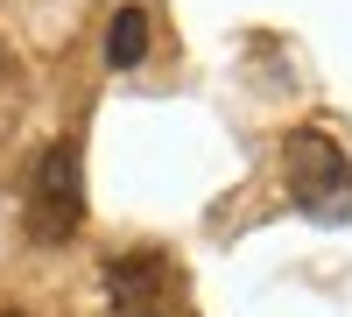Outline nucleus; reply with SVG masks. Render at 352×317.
<instances>
[{"label": "nucleus", "mask_w": 352, "mask_h": 317, "mask_svg": "<svg viewBox=\"0 0 352 317\" xmlns=\"http://www.w3.org/2000/svg\"><path fill=\"white\" fill-rule=\"evenodd\" d=\"M282 177H289V197L317 226H352V162H345V149L331 134L296 127L282 141Z\"/></svg>", "instance_id": "1"}, {"label": "nucleus", "mask_w": 352, "mask_h": 317, "mask_svg": "<svg viewBox=\"0 0 352 317\" xmlns=\"http://www.w3.org/2000/svg\"><path fill=\"white\" fill-rule=\"evenodd\" d=\"M28 240L36 247H64L78 226H85V155H78V141H50L43 162H36V177H28Z\"/></svg>", "instance_id": "2"}, {"label": "nucleus", "mask_w": 352, "mask_h": 317, "mask_svg": "<svg viewBox=\"0 0 352 317\" xmlns=\"http://www.w3.org/2000/svg\"><path fill=\"white\" fill-rule=\"evenodd\" d=\"M106 296H113V317H197L184 268H176L162 247L113 254L106 261Z\"/></svg>", "instance_id": "3"}, {"label": "nucleus", "mask_w": 352, "mask_h": 317, "mask_svg": "<svg viewBox=\"0 0 352 317\" xmlns=\"http://www.w3.org/2000/svg\"><path fill=\"white\" fill-rule=\"evenodd\" d=\"M148 56V8H120L106 21V64L113 71H134Z\"/></svg>", "instance_id": "4"}, {"label": "nucleus", "mask_w": 352, "mask_h": 317, "mask_svg": "<svg viewBox=\"0 0 352 317\" xmlns=\"http://www.w3.org/2000/svg\"><path fill=\"white\" fill-rule=\"evenodd\" d=\"M0 317H28V310H0Z\"/></svg>", "instance_id": "5"}, {"label": "nucleus", "mask_w": 352, "mask_h": 317, "mask_svg": "<svg viewBox=\"0 0 352 317\" xmlns=\"http://www.w3.org/2000/svg\"><path fill=\"white\" fill-rule=\"evenodd\" d=\"M0 78H8V56H0Z\"/></svg>", "instance_id": "6"}]
</instances>
